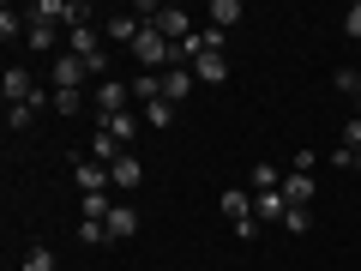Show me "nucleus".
Returning a JSON list of instances; mask_svg holds the SVG:
<instances>
[{
  "label": "nucleus",
  "instance_id": "obj_23",
  "mask_svg": "<svg viewBox=\"0 0 361 271\" xmlns=\"http://www.w3.org/2000/svg\"><path fill=\"white\" fill-rule=\"evenodd\" d=\"M30 121H37V109H30V103H6V127H13V133H25Z\"/></svg>",
  "mask_w": 361,
  "mask_h": 271
},
{
  "label": "nucleus",
  "instance_id": "obj_11",
  "mask_svg": "<svg viewBox=\"0 0 361 271\" xmlns=\"http://www.w3.org/2000/svg\"><path fill=\"white\" fill-rule=\"evenodd\" d=\"M193 85H199V78H193V66H169V73H163V97H169L175 109H180V97H187Z\"/></svg>",
  "mask_w": 361,
  "mask_h": 271
},
{
  "label": "nucleus",
  "instance_id": "obj_6",
  "mask_svg": "<svg viewBox=\"0 0 361 271\" xmlns=\"http://www.w3.org/2000/svg\"><path fill=\"white\" fill-rule=\"evenodd\" d=\"M90 78H97V73H90L78 54H61V61H54V90H85Z\"/></svg>",
  "mask_w": 361,
  "mask_h": 271
},
{
  "label": "nucleus",
  "instance_id": "obj_13",
  "mask_svg": "<svg viewBox=\"0 0 361 271\" xmlns=\"http://www.w3.org/2000/svg\"><path fill=\"white\" fill-rule=\"evenodd\" d=\"M139 30H145L139 13H121V18H109V25H103V37L109 42H139Z\"/></svg>",
  "mask_w": 361,
  "mask_h": 271
},
{
  "label": "nucleus",
  "instance_id": "obj_3",
  "mask_svg": "<svg viewBox=\"0 0 361 271\" xmlns=\"http://www.w3.org/2000/svg\"><path fill=\"white\" fill-rule=\"evenodd\" d=\"M90 103H97V121H109V115H127V103H133V85H127V78H97V85H90Z\"/></svg>",
  "mask_w": 361,
  "mask_h": 271
},
{
  "label": "nucleus",
  "instance_id": "obj_7",
  "mask_svg": "<svg viewBox=\"0 0 361 271\" xmlns=\"http://www.w3.org/2000/svg\"><path fill=\"white\" fill-rule=\"evenodd\" d=\"M73 163H78V193H103L109 181H115L109 163H97V157H73Z\"/></svg>",
  "mask_w": 361,
  "mask_h": 271
},
{
  "label": "nucleus",
  "instance_id": "obj_30",
  "mask_svg": "<svg viewBox=\"0 0 361 271\" xmlns=\"http://www.w3.org/2000/svg\"><path fill=\"white\" fill-rule=\"evenodd\" d=\"M349 169H355V175H361V157H355V163H349Z\"/></svg>",
  "mask_w": 361,
  "mask_h": 271
},
{
  "label": "nucleus",
  "instance_id": "obj_25",
  "mask_svg": "<svg viewBox=\"0 0 361 271\" xmlns=\"http://www.w3.org/2000/svg\"><path fill=\"white\" fill-rule=\"evenodd\" d=\"M54 109H61V115H78V109H85V90H54Z\"/></svg>",
  "mask_w": 361,
  "mask_h": 271
},
{
  "label": "nucleus",
  "instance_id": "obj_5",
  "mask_svg": "<svg viewBox=\"0 0 361 271\" xmlns=\"http://www.w3.org/2000/svg\"><path fill=\"white\" fill-rule=\"evenodd\" d=\"M0 90H6V103H30V109L54 103V97H42V85L30 78V66H6V78H0Z\"/></svg>",
  "mask_w": 361,
  "mask_h": 271
},
{
  "label": "nucleus",
  "instance_id": "obj_10",
  "mask_svg": "<svg viewBox=\"0 0 361 271\" xmlns=\"http://www.w3.org/2000/svg\"><path fill=\"white\" fill-rule=\"evenodd\" d=\"M103 223H109V241H133V235H139V211L133 205H115Z\"/></svg>",
  "mask_w": 361,
  "mask_h": 271
},
{
  "label": "nucleus",
  "instance_id": "obj_4",
  "mask_svg": "<svg viewBox=\"0 0 361 271\" xmlns=\"http://www.w3.org/2000/svg\"><path fill=\"white\" fill-rule=\"evenodd\" d=\"M139 18H145L151 30H163L169 42H187V37H193V18L180 13V6H139Z\"/></svg>",
  "mask_w": 361,
  "mask_h": 271
},
{
  "label": "nucleus",
  "instance_id": "obj_15",
  "mask_svg": "<svg viewBox=\"0 0 361 271\" xmlns=\"http://www.w3.org/2000/svg\"><path fill=\"white\" fill-rule=\"evenodd\" d=\"M193 78H199V85H223V78H229V61H223V54H199Z\"/></svg>",
  "mask_w": 361,
  "mask_h": 271
},
{
  "label": "nucleus",
  "instance_id": "obj_16",
  "mask_svg": "<svg viewBox=\"0 0 361 271\" xmlns=\"http://www.w3.org/2000/svg\"><path fill=\"white\" fill-rule=\"evenodd\" d=\"M205 18H211L217 30H235V25H241V0H211Z\"/></svg>",
  "mask_w": 361,
  "mask_h": 271
},
{
  "label": "nucleus",
  "instance_id": "obj_20",
  "mask_svg": "<svg viewBox=\"0 0 361 271\" xmlns=\"http://www.w3.org/2000/svg\"><path fill=\"white\" fill-rule=\"evenodd\" d=\"M121 151H127V145H115V139H109L103 127H97V139H90V157H97V163H115Z\"/></svg>",
  "mask_w": 361,
  "mask_h": 271
},
{
  "label": "nucleus",
  "instance_id": "obj_31",
  "mask_svg": "<svg viewBox=\"0 0 361 271\" xmlns=\"http://www.w3.org/2000/svg\"><path fill=\"white\" fill-rule=\"evenodd\" d=\"M355 121H361V97H355Z\"/></svg>",
  "mask_w": 361,
  "mask_h": 271
},
{
  "label": "nucleus",
  "instance_id": "obj_2",
  "mask_svg": "<svg viewBox=\"0 0 361 271\" xmlns=\"http://www.w3.org/2000/svg\"><path fill=\"white\" fill-rule=\"evenodd\" d=\"M66 54H78V61H85L97 78H109V49H103V30H97V25L73 30V37H66Z\"/></svg>",
  "mask_w": 361,
  "mask_h": 271
},
{
  "label": "nucleus",
  "instance_id": "obj_19",
  "mask_svg": "<svg viewBox=\"0 0 361 271\" xmlns=\"http://www.w3.org/2000/svg\"><path fill=\"white\" fill-rule=\"evenodd\" d=\"M25 18H30V13H25ZM25 42H30V49H37V54H49V49H54V25H42V18H30Z\"/></svg>",
  "mask_w": 361,
  "mask_h": 271
},
{
  "label": "nucleus",
  "instance_id": "obj_18",
  "mask_svg": "<svg viewBox=\"0 0 361 271\" xmlns=\"http://www.w3.org/2000/svg\"><path fill=\"white\" fill-rule=\"evenodd\" d=\"M139 115H145V127H157V133H163L169 121H175V103H169V97H157V103H145Z\"/></svg>",
  "mask_w": 361,
  "mask_h": 271
},
{
  "label": "nucleus",
  "instance_id": "obj_27",
  "mask_svg": "<svg viewBox=\"0 0 361 271\" xmlns=\"http://www.w3.org/2000/svg\"><path fill=\"white\" fill-rule=\"evenodd\" d=\"M337 90H343V97H361V73H355V66H343V73H337Z\"/></svg>",
  "mask_w": 361,
  "mask_h": 271
},
{
  "label": "nucleus",
  "instance_id": "obj_26",
  "mask_svg": "<svg viewBox=\"0 0 361 271\" xmlns=\"http://www.w3.org/2000/svg\"><path fill=\"white\" fill-rule=\"evenodd\" d=\"M25 271H54V253H49V247H30V253H25Z\"/></svg>",
  "mask_w": 361,
  "mask_h": 271
},
{
  "label": "nucleus",
  "instance_id": "obj_29",
  "mask_svg": "<svg viewBox=\"0 0 361 271\" xmlns=\"http://www.w3.org/2000/svg\"><path fill=\"white\" fill-rule=\"evenodd\" d=\"M343 30H349V42H361V0H355V6L343 13Z\"/></svg>",
  "mask_w": 361,
  "mask_h": 271
},
{
  "label": "nucleus",
  "instance_id": "obj_1",
  "mask_svg": "<svg viewBox=\"0 0 361 271\" xmlns=\"http://www.w3.org/2000/svg\"><path fill=\"white\" fill-rule=\"evenodd\" d=\"M133 61H139L145 73H169V66H175V42H169L163 30L145 25V30H139V42H133Z\"/></svg>",
  "mask_w": 361,
  "mask_h": 271
},
{
  "label": "nucleus",
  "instance_id": "obj_21",
  "mask_svg": "<svg viewBox=\"0 0 361 271\" xmlns=\"http://www.w3.org/2000/svg\"><path fill=\"white\" fill-rule=\"evenodd\" d=\"M283 229H289V235H307V229H313V211H307V205H289V211H283Z\"/></svg>",
  "mask_w": 361,
  "mask_h": 271
},
{
  "label": "nucleus",
  "instance_id": "obj_12",
  "mask_svg": "<svg viewBox=\"0 0 361 271\" xmlns=\"http://www.w3.org/2000/svg\"><path fill=\"white\" fill-rule=\"evenodd\" d=\"M97 127H103L115 145H127V151H133V139H139V115H109V121H97Z\"/></svg>",
  "mask_w": 361,
  "mask_h": 271
},
{
  "label": "nucleus",
  "instance_id": "obj_28",
  "mask_svg": "<svg viewBox=\"0 0 361 271\" xmlns=\"http://www.w3.org/2000/svg\"><path fill=\"white\" fill-rule=\"evenodd\" d=\"M343 151L361 157V121H343Z\"/></svg>",
  "mask_w": 361,
  "mask_h": 271
},
{
  "label": "nucleus",
  "instance_id": "obj_17",
  "mask_svg": "<svg viewBox=\"0 0 361 271\" xmlns=\"http://www.w3.org/2000/svg\"><path fill=\"white\" fill-rule=\"evenodd\" d=\"M223 217H229V223H247V217H253V199H247L241 187H229V193H223Z\"/></svg>",
  "mask_w": 361,
  "mask_h": 271
},
{
  "label": "nucleus",
  "instance_id": "obj_22",
  "mask_svg": "<svg viewBox=\"0 0 361 271\" xmlns=\"http://www.w3.org/2000/svg\"><path fill=\"white\" fill-rule=\"evenodd\" d=\"M253 187L265 193V187H283V169L277 163H253Z\"/></svg>",
  "mask_w": 361,
  "mask_h": 271
},
{
  "label": "nucleus",
  "instance_id": "obj_8",
  "mask_svg": "<svg viewBox=\"0 0 361 271\" xmlns=\"http://www.w3.org/2000/svg\"><path fill=\"white\" fill-rule=\"evenodd\" d=\"M277 193L289 199V205H313V175L307 169H283V187Z\"/></svg>",
  "mask_w": 361,
  "mask_h": 271
},
{
  "label": "nucleus",
  "instance_id": "obj_14",
  "mask_svg": "<svg viewBox=\"0 0 361 271\" xmlns=\"http://www.w3.org/2000/svg\"><path fill=\"white\" fill-rule=\"evenodd\" d=\"M283 211H289V199H283V193H277V187H265V193H259V199H253V217H259V223H271V217L283 223Z\"/></svg>",
  "mask_w": 361,
  "mask_h": 271
},
{
  "label": "nucleus",
  "instance_id": "obj_9",
  "mask_svg": "<svg viewBox=\"0 0 361 271\" xmlns=\"http://www.w3.org/2000/svg\"><path fill=\"white\" fill-rule=\"evenodd\" d=\"M109 175H115V187H121V193H133V187H139V181H145V163H139V157H133V151H121L115 163H109Z\"/></svg>",
  "mask_w": 361,
  "mask_h": 271
},
{
  "label": "nucleus",
  "instance_id": "obj_24",
  "mask_svg": "<svg viewBox=\"0 0 361 271\" xmlns=\"http://www.w3.org/2000/svg\"><path fill=\"white\" fill-rule=\"evenodd\" d=\"M78 241H85V247H103L109 241V223H90L85 217V223H78Z\"/></svg>",
  "mask_w": 361,
  "mask_h": 271
}]
</instances>
